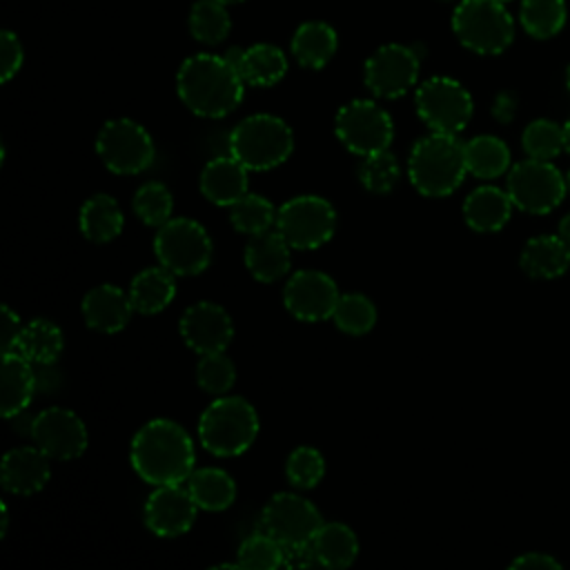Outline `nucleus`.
Masks as SVG:
<instances>
[{"label": "nucleus", "instance_id": "nucleus-19", "mask_svg": "<svg viewBox=\"0 0 570 570\" xmlns=\"http://www.w3.org/2000/svg\"><path fill=\"white\" fill-rule=\"evenodd\" d=\"M51 476V459L33 443L9 450L2 456V488L18 497L40 492Z\"/></svg>", "mask_w": 570, "mask_h": 570}, {"label": "nucleus", "instance_id": "nucleus-22", "mask_svg": "<svg viewBox=\"0 0 570 570\" xmlns=\"http://www.w3.org/2000/svg\"><path fill=\"white\" fill-rule=\"evenodd\" d=\"M289 249H292L289 243L274 227V229H265L261 234L249 236L243 252V261L247 272L256 281L274 283L289 272V263H292Z\"/></svg>", "mask_w": 570, "mask_h": 570}, {"label": "nucleus", "instance_id": "nucleus-40", "mask_svg": "<svg viewBox=\"0 0 570 570\" xmlns=\"http://www.w3.org/2000/svg\"><path fill=\"white\" fill-rule=\"evenodd\" d=\"M521 145H523V151L528 154V158L552 160L566 149L563 125H559L550 118H537L523 129Z\"/></svg>", "mask_w": 570, "mask_h": 570}, {"label": "nucleus", "instance_id": "nucleus-15", "mask_svg": "<svg viewBox=\"0 0 570 570\" xmlns=\"http://www.w3.org/2000/svg\"><path fill=\"white\" fill-rule=\"evenodd\" d=\"M29 436L51 461L78 459L89 445L82 419L67 407H47L36 414Z\"/></svg>", "mask_w": 570, "mask_h": 570}, {"label": "nucleus", "instance_id": "nucleus-8", "mask_svg": "<svg viewBox=\"0 0 570 570\" xmlns=\"http://www.w3.org/2000/svg\"><path fill=\"white\" fill-rule=\"evenodd\" d=\"M212 238L207 229L187 216L169 218L154 236V254L163 267L176 276H194L209 267Z\"/></svg>", "mask_w": 570, "mask_h": 570}, {"label": "nucleus", "instance_id": "nucleus-51", "mask_svg": "<svg viewBox=\"0 0 570 570\" xmlns=\"http://www.w3.org/2000/svg\"><path fill=\"white\" fill-rule=\"evenodd\" d=\"M216 2H223V4H238V2H243V0H216Z\"/></svg>", "mask_w": 570, "mask_h": 570}, {"label": "nucleus", "instance_id": "nucleus-46", "mask_svg": "<svg viewBox=\"0 0 570 570\" xmlns=\"http://www.w3.org/2000/svg\"><path fill=\"white\" fill-rule=\"evenodd\" d=\"M22 332V323L18 312H13L7 303L2 305V334H0V345H2V354L4 352H13L18 345V336Z\"/></svg>", "mask_w": 570, "mask_h": 570}, {"label": "nucleus", "instance_id": "nucleus-5", "mask_svg": "<svg viewBox=\"0 0 570 570\" xmlns=\"http://www.w3.org/2000/svg\"><path fill=\"white\" fill-rule=\"evenodd\" d=\"M292 151V127L274 114L247 116L229 134V154L249 171L274 169L283 165Z\"/></svg>", "mask_w": 570, "mask_h": 570}, {"label": "nucleus", "instance_id": "nucleus-31", "mask_svg": "<svg viewBox=\"0 0 570 570\" xmlns=\"http://www.w3.org/2000/svg\"><path fill=\"white\" fill-rule=\"evenodd\" d=\"M185 483L196 505L207 512H223L236 499V481L223 468H194Z\"/></svg>", "mask_w": 570, "mask_h": 570}, {"label": "nucleus", "instance_id": "nucleus-27", "mask_svg": "<svg viewBox=\"0 0 570 570\" xmlns=\"http://www.w3.org/2000/svg\"><path fill=\"white\" fill-rule=\"evenodd\" d=\"M519 265L532 278H557L570 267V245L559 234L534 236L523 245Z\"/></svg>", "mask_w": 570, "mask_h": 570}, {"label": "nucleus", "instance_id": "nucleus-10", "mask_svg": "<svg viewBox=\"0 0 570 570\" xmlns=\"http://www.w3.org/2000/svg\"><path fill=\"white\" fill-rule=\"evenodd\" d=\"M414 105L419 118L432 131L441 134L463 131L474 111L470 91L448 76H432L423 80L414 91Z\"/></svg>", "mask_w": 570, "mask_h": 570}, {"label": "nucleus", "instance_id": "nucleus-37", "mask_svg": "<svg viewBox=\"0 0 570 570\" xmlns=\"http://www.w3.org/2000/svg\"><path fill=\"white\" fill-rule=\"evenodd\" d=\"M229 220L236 232L254 236L276 225V207L261 194H245L229 207Z\"/></svg>", "mask_w": 570, "mask_h": 570}, {"label": "nucleus", "instance_id": "nucleus-29", "mask_svg": "<svg viewBox=\"0 0 570 570\" xmlns=\"http://www.w3.org/2000/svg\"><path fill=\"white\" fill-rule=\"evenodd\" d=\"M338 49L336 31L321 20L303 22L292 36V56L301 67L321 69Z\"/></svg>", "mask_w": 570, "mask_h": 570}, {"label": "nucleus", "instance_id": "nucleus-16", "mask_svg": "<svg viewBox=\"0 0 570 570\" xmlns=\"http://www.w3.org/2000/svg\"><path fill=\"white\" fill-rule=\"evenodd\" d=\"M341 294L334 278L318 269L294 272L283 289L285 309L305 323H318L332 318Z\"/></svg>", "mask_w": 570, "mask_h": 570}, {"label": "nucleus", "instance_id": "nucleus-17", "mask_svg": "<svg viewBox=\"0 0 570 570\" xmlns=\"http://www.w3.org/2000/svg\"><path fill=\"white\" fill-rule=\"evenodd\" d=\"M180 336L189 350L200 354L225 352L234 338V321L229 312L212 301L189 305L180 316Z\"/></svg>", "mask_w": 570, "mask_h": 570}, {"label": "nucleus", "instance_id": "nucleus-25", "mask_svg": "<svg viewBox=\"0 0 570 570\" xmlns=\"http://www.w3.org/2000/svg\"><path fill=\"white\" fill-rule=\"evenodd\" d=\"M512 207V198L505 189H499L494 185H481L465 196L463 218L470 229L490 234L499 232L510 220Z\"/></svg>", "mask_w": 570, "mask_h": 570}, {"label": "nucleus", "instance_id": "nucleus-44", "mask_svg": "<svg viewBox=\"0 0 570 570\" xmlns=\"http://www.w3.org/2000/svg\"><path fill=\"white\" fill-rule=\"evenodd\" d=\"M22 45L18 36L9 29L0 33V80L9 82L22 67Z\"/></svg>", "mask_w": 570, "mask_h": 570}, {"label": "nucleus", "instance_id": "nucleus-11", "mask_svg": "<svg viewBox=\"0 0 570 570\" xmlns=\"http://www.w3.org/2000/svg\"><path fill=\"white\" fill-rule=\"evenodd\" d=\"M96 154L102 165L120 176L145 171L156 156L149 131L131 118L107 120L96 136Z\"/></svg>", "mask_w": 570, "mask_h": 570}, {"label": "nucleus", "instance_id": "nucleus-20", "mask_svg": "<svg viewBox=\"0 0 570 570\" xmlns=\"http://www.w3.org/2000/svg\"><path fill=\"white\" fill-rule=\"evenodd\" d=\"M80 312L87 327L102 334H116L127 327L136 309L131 305L129 292H122L118 285L102 283L82 296Z\"/></svg>", "mask_w": 570, "mask_h": 570}, {"label": "nucleus", "instance_id": "nucleus-4", "mask_svg": "<svg viewBox=\"0 0 570 570\" xmlns=\"http://www.w3.org/2000/svg\"><path fill=\"white\" fill-rule=\"evenodd\" d=\"M258 436V414L243 396H216L198 419V441L214 456H238Z\"/></svg>", "mask_w": 570, "mask_h": 570}, {"label": "nucleus", "instance_id": "nucleus-7", "mask_svg": "<svg viewBox=\"0 0 570 570\" xmlns=\"http://www.w3.org/2000/svg\"><path fill=\"white\" fill-rule=\"evenodd\" d=\"M323 523L318 508L294 492H276L258 517V530L267 532L285 548L287 563L289 557L296 559L312 543Z\"/></svg>", "mask_w": 570, "mask_h": 570}, {"label": "nucleus", "instance_id": "nucleus-45", "mask_svg": "<svg viewBox=\"0 0 570 570\" xmlns=\"http://www.w3.org/2000/svg\"><path fill=\"white\" fill-rule=\"evenodd\" d=\"M510 570H561V563L548 552H523L510 561Z\"/></svg>", "mask_w": 570, "mask_h": 570}, {"label": "nucleus", "instance_id": "nucleus-52", "mask_svg": "<svg viewBox=\"0 0 570 570\" xmlns=\"http://www.w3.org/2000/svg\"><path fill=\"white\" fill-rule=\"evenodd\" d=\"M566 185H568V191H570V171L566 174Z\"/></svg>", "mask_w": 570, "mask_h": 570}, {"label": "nucleus", "instance_id": "nucleus-42", "mask_svg": "<svg viewBox=\"0 0 570 570\" xmlns=\"http://www.w3.org/2000/svg\"><path fill=\"white\" fill-rule=\"evenodd\" d=\"M236 381V367L225 352H212V354H200L196 363V383L203 392L212 396L227 394L234 387Z\"/></svg>", "mask_w": 570, "mask_h": 570}, {"label": "nucleus", "instance_id": "nucleus-21", "mask_svg": "<svg viewBox=\"0 0 570 570\" xmlns=\"http://www.w3.org/2000/svg\"><path fill=\"white\" fill-rule=\"evenodd\" d=\"M358 557L356 532L338 521L323 523L314 534L312 543L296 557L298 566H323V568H347Z\"/></svg>", "mask_w": 570, "mask_h": 570}, {"label": "nucleus", "instance_id": "nucleus-13", "mask_svg": "<svg viewBox=\"0 0 570 570\" xmlns=\"http://www.w3.org/2000/svg\"><path fill=\"white\" fill-rule=\"evenodd\" d=\"M505 191L512 205L528 214H548L566 196V176L550 160H519L508 171Z\"/></svg>", "mask_w": 570, "mask_h": 570}, {"label": "nucleus", "instance_id": "nucleus-2", "mask_svg": "<svg viewBox=\"0 0 570 570\" xmlns=\"http://www.w3.org/2000/svg\"><path fill=\"white\" fill-rule=\"evenodd\" d=\"M243 78L236 67L216 53H194L176 73V91L183 105L200 118H223L243 100Z\"/></svg>", "mask_w": 570, "mask_h": 570}, {"label": "nucleus", "instance_id": "nucleus-3", "mask_svg": "<svg viewBox=\"0 0 570 570\" xmlns=\"http://www.w3.org/2000/svg\"><path fill=\"white\" fill-rule=\"evenodd\" d=\"M465 174V142H461L456 134L432 131L419 138L410 149L407 176L421 196H450L459 189Z\"/></svg>", "mask_w": 570, "mask_h": 570}, {"label": "nucleus", "instance_id": "nucleus-23", "mask_svg": "<svg viewBox=\"0 0 570 570\" xmlns=\"http://www.w3.org/2000/svg\"><path fill=\"white\" fill-rule=\"evenodd\" d=\"M240 73L245 85L272 87L287 73V58L283 49L267 42H256L247 49H229L223 53Z\"/></svg>", "mask_w": 570, "mask_h": 570}, {"label": "nucleus", "instance_id": "nucleus-53", "mask_svg": "<svg viewBox=\"0 0 570 570\" xmlns=\"http://www.w3.org/2000/svg\"><path fill=\"white\" fill-rule=\"evenodd\" d=\"M497 2H503V4H505V2H510V0H497Z\"/></svg>", "mask_w": 570, "mask_h": 570}, {"label": "nucleus", "instance_id": "nucleus-1", "mask_svg": "<svg viewBox=\"0 0 570 570\" xmlns=\"http://www.w3.org/2000/svg\"><path fill=\"white\" fill-rule=\"evenodd\" d=\"M129 461L136 474L154 488L185 483L196 468L194 441L180 423L151 419L134 434Z\"/></svg>", "mask_w": 570, "mask_h": 570}, {"label": "nucleus", "instance_id": "nucleus-50", "mask_svg": "<svg viewBox=\"0 0 570 570\" xmlns=\"http://www.w3.org/2000/svg\"><path fill=\"white\" fill-rule=\"evenodd\" d=\"M566 87H568V91H570V65H568V69H566Z\"/></svg>", "mask_w": 570, "mask_h": 570}, {"label": "nucleus", "instance_id": "nucleus-35", "mask_svg": "<svg viewBox=\"0 0 570 570\" xmlns=\"http://www.w3.org/2000/svg\"><path fill=\"white\" fill-rule=\"evenodd\" d=\"M227 4L216 0H198L189 11V31L203 45H218L229 36L232 18Z\"/></svg>", "mask_w": 570, "mask_h": 570}, {"label": "nucleus", "instance_id": "nucleus-49", "mask_svg": "<svg viewBox=\"0 0 570 570\" xmlns=\"http://www.w3.org/2000/svg\"><path fill=\"white\" fill-rule=\"evenodd\" d=\"M563 140H566V151L570 154V118L563 122Z\"/></svg>", "mask_w": 570, "mask_h": 570}, {"label": "nucleus", "instance_id": "nucleus-47", "mask_svg": "<svg viewBox=\"0 0 570 570\" xmlns=\"http://www.w3.org/2000/svg\"><path fill=\"white\" fill-rule=\"evenodd\" d=\"M559 236L570 245V214H566L559 223Z\"/></svg>", "mask_w": 570, "mask_h": 570}, {"label": "nucleus", "instance_id": "nucleus-33", "mask_svg": "<svg viewBox=\"0 0 570 570\" xmlns=\"http://www.w3.org/2000/svg\"><path fill=\"white\" fill-rule=\"evenodd\" d=\"M465 163L472 176L497 178L510 169V149L497 136H474L465 142Z\"/></svg>", "mask_w": 570, "mask_h": 570}, {"label": "nucleus", "instance_id": "nucleus-38", "mask_svg": "<svg viewBox=\"0 0 570 570\" xmlns=\"http://www.w3.org/2000/svg\"><path fill=\"white\" fill-rule=\"evenodd\" d=\"M332 321L341 332L350 336H363L376 325V305L358 292L341 294Z\"/></svg>", "mask_w": 570, "mask_h": 570}, {"label": "nucleus", "instance_id": "nucleus-12", "mask_svg": "<svg viewBox=\"0 0 570 570\" xmlns=\"http://www.w3.org/2000/svg\"><path fill=\"white\" fill-rule=\"evenodd\" d=\"M334 134L356 156L387 149L394 138L392 116L374 100L356 98L345 102L334 118Z\"/></svg>", "mask_w": 570, "mask_h": 570}, {"label": "nucleus", "instance_id": "nucleus-26", "mask_svg": "<svg viewBox=\"0 0 570 570\" xmlns=\"http://www.w3.org/2000/svg\"><path fill=\"white\" fill-rule=\"evenodd\" d=\"M2 401L0 412L4 419H11L20 412H24L36 394V374L33 363L27 361L18 352H4L2 354Z\"/></svg>", "mask_w": 570, "mask_h": 570}, {"label": "nucleus", "instance_id": "nucleus-24", "mask_svg": "<svg viewBox=\"0 0 570 570\" xmlns=\"http://www.w3.org/2000/svg\"><path fill=\"white\" fill-rule=\"evenodd\" d=\"M247 167L229 156H216L200 171V194L220 207H232L247 194Z\"/></svg>", "mask_w": 570, "mask_h": 570}, {"label": "nucleus", "instance_id": "nucleus-48", "mask_svg": "<svg viewBox=\"0 0 570 570\" xmlns=\"http://www.w3.org/2000/svg\"><path fill=\"white\" fill-rule=\"evenodd\" d=\"M0 517H2V525H0V537H4L7 534V525H9V508H7V503L2 501L0 503Z\"/></svg>", "mask_w": 570, "mask_h": 570}, {"label": "nucleus", "instance_id": "nucleus-39", "mask_svg": "<svg viewBox=\"0 0 570 570\" xmlns=\"http://www.w3.org/2000/svg\"><path fill=\"white\" fill-rule=\"evenodd\" d=\"M356 176L370 194H387L396 187L401 178V167L396 156L390 149H381L363 156V160L358 163Z\"/></svg>", "mask_w": 570, "mask_h": 570}, {"label": "nucleus", "instance_id": "nucleus-9", "mask_svg": "<svg viewBox=\"0 0 570 570\" xmlns=\"http://www.w3.org/2000/svg\"><path fill=\"white\" fill-rule=\"evenodd\" d=\"M274 227L292 249H316L334 236L336 209L323 196L301 194L276 209Z\"/></svg>", "mask_w": 570, "mask_h": 570}, {"label": "nucleus", "instance_id": "nucleus-41", "mask_svg": "<svg viewBox=\"0 0 570 570\" xmlns=\"http://www.w3.org/2000/svg\"><path fill=\"white\" fill-rule=\"evenodd\" d=\"M131 209L138 216V220H142L145 225L160 227L171 218V212H174L171 191L163 183L149 180L136 189L131 198Z\"/></svg>", "mask_w": 570, "mask_h": 570}, {"label": "nucleus", "instance_id": "nucleus-36", "mask_svg": "<svg viewBox=\"0 0 570 570\" xmlns=\"http://www.w3.org/2000/svg\"><path fill=\"white\" fill-rule=\"evenodd\" d=\"M285 563H287L285 548L263 530L245 537L236 552V566L247 570H274Z\"/></svg>", "mask_w": 570, "mask_h": 570}, {"label": "nucleus", "instance_id": "nucleus-34", "mask_svg": "<svg viewBox=\"0 0 570 570\" xmlns=\"http://www.w3.org/2000/svg\"><path fill=\"white\" fill-rule=\"evenodd\" d=\"M568 18L566 0H521L519 22L532 38L546 40L557 36Z\"/></svg>", "mask_w": 570, "mask_h": 570}, {"label": "nucleus", "instance_id": "nucleus-14", "mask_svg": "<svg viewBox=\"0 0 570 570\" xmlns=\"http://www.w3.org/2000/svg\"><path fill=\"white\" fill-rule=\"evenodd\" d=\"M419 56L412 47L390 42L379 47L363 67L365 87L379 98H401L419 80Z\"/></svg>", "mask_w": 570, "mask_h": 570}, {"label": "nucleus", "instance_id": "nucleus-6", "mask_svg": "<svg viewBox=\"0 0 570 570\" xmlns=\"http://www.w3.org/2000/svg\"><path fill=\"white\" fill-rule=\"evenodd\" d=\"M452 31L465 49L494 56L512 45L514 20L503 2L461 0L452 13Z\"/></svg>", "mask_w": 570, "mask_h": 570}, {"label": "nucleus", "instance_id": "nucleus-43", "mask_svg": "<svg viewBox=\"0 0 570 570\" xmlns=\"http://www.w3.org/2000/svg\"><path fill=\"white\" fill-rule=\"evenodd\" d=\"M285 476L294 488H316L325 476V459L312 445H298L285 461Z\"/></svg>", "mask_w": 570, "mask_h": 570}, {"label": "nucleus", "instance_id": "nucleus-28", "mask_svg": "<svg viewBox=\"0 0 570 570\" xmlns=\"http://www.w3.org/2000/svg\"><path fill=\"white\" fill-rule=\"evenodd\" d=\"M176 296V274L163 267L160 263L156 267L140 269L129 285V298L138 314H158L163 312Z\"/></svg>", "mask_w": 570, "mask_h": 570}, {"label": "nucleus", "instance_id": "nucleus-18", "mask_svg": "<svg viewBox=\"0 0 570 570\" xmlns=\"http://www.w3.org/2000/svg\"><path fill=\"white\" fill-rule=\"evenodd\" d=\"M198 505L187 488L180 483L156 485V490L145 501V525L163 539H174L185 534L196 521Z\"/></svg>", "mask_w": 570, "mask_h": 570}, {"label": "nucleus", "instance_id": "nucleus-30", "mask_svg": "<svg viewBox=\"0 0 570 570\" xmlns=\"http://www.w3.org/2000/svg\"><path fill=\"white\" fill-rule=\"evenodd\" d=\"M78 225L87 240L109 243L122 232L125 216L114 196L96 194L82 203L78 214Z\"/></svg>", "mask_w": 570, "mask_h": 570}, {"label": "nucleus", "instance_id": "nucleus-32", "mask_svg": "<svg viewBox=\"0 0 570 570\" xmlns=\"http://www.w3.org/2000/svg\"><path fill=\"white\" fill-rule=\"evenodd\" d=\"M65 347L62 330L49 318H33L22 325L13 352L22 354L33 365H51Z\"/></svg>", "mask_w": 570, "mask_h": 570}]
</instances>
